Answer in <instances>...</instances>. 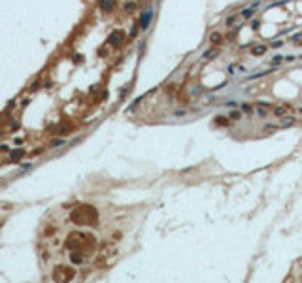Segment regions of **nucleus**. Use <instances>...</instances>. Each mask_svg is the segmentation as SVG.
Segmentation results:
<instances>
[{
	"mask_svg": "<svg viewBox=\"0 0 302 283\" xmlns=\"http://www.w3.org/2000/svg\"><path fill=\"white\" fill-rule=\"evenodd\" d=\"M115 8V0H100V9L104 11H112Z\"/></svg>",
	"mask_w": 302,
	"mask_h": 283,
	"instance_id": "obj_5",
	"label": "nucleus"
},
{
	"mask_svg": "<svg viewBox=\"0 0 302 283\" xmlns=\"http://www.w3.org/2000/svg\"><path fill=\"white\" fill-rule=\"evenodd\" d=\"M234 21H236V15H230V17H227L225 19V27H232V25H234Z\"/></svg>",
	"mask_w": 302,
	"mask_h": 283,
	"instance_id": "obj_12",
	"label": "nucleus"
},
{
	"mask_svg": "<svg viewBox=\"0 0 302 283\" xmlns=\"http://www.w3.org/2000/svg\"><path fill=\"white\" fill-rule=\"evenodd\" d=\"M215 55H217V51H215V49H210V51H206V53H204V58L208 60V58H213Z\"/></svg>",
	"mask_w": 302,
	"mask_h": 283,
	"instance_id": "obj_13",
	"label": "nucleus"
},
{
	"mask_svg": "<svg viewBox=\"0 0 302 283\" xmlns=\"http://www.w3.org/2000/svg\"><path fill=\"white\" fill-rule=\"evenodd\" d=\"M125 9L130 13V11H134V9H136V4H134V2H126V4H125Z\"/></svg>",
	"mask_w": 302,
	"mask_h": 283,
	"instance_id": "obj_14",
	"label": "nucleus"
},
{
	"mask_svg": "<svg viewBox=\"0 0 302 283\" xmlns=\"http://www.w3.org/2000/svg\"><path fill=\"white\" fill-rule=\"evenodd\" d=\"M272 45H274V47H281V45H283V42H272Z\"/></svg>",
	"mask_w": 302,
	"mask_h": 283,
	"instance_id": "obj_20",
	"label": "nucleus"
},
{
	"mask_svg": "<svg viewBox=\"0 0 302 283\" xmlns=\"http://www.w3.org/2000/svg\"><path fill=\"white\" fill-rule=\"evenodd\" d=\"M268 108H270V104L268 102H259L257 106H255V115L257 117H268Z\"/></svg>",
	"mask_w": 302,
	"mask_h": 283,
	"instance_id": "obj_4",
	"label": "nucleus"
},
{
	"mask_svg": "<svg viewBox=\"0 0 302 283\" xmlns=\"http://www.w3.org/2000/svg\"><path fill=\"white\" fill-rule=\"evenodd\" d=\"M240 117H242V113H240V112H230V113H229V119H230V121H240Z\"/></svg>",
	"mask_w": 302,
	"mask_h": 283,
	"instance_id": "obj_11",
	"label": "nucleus"
},
{
	"mask_svg": "<svg viewBox=\"0 0 302 283\" xmlns=\"http://www.w3.org/2000/svg\"><path fill=\"white\" fill-rule=\"evenodd\" d=\"M266 53V45H255V47H251V55L253 57H261V55Z\"/></svg>",
	"mask_w": 302,
	"mask_h": 283,
	"instance_id": "obj_7",
	"label": "nucleus"
},
{
	"mask_svg": "<svg viewBox=\"0 0 302 283\" xmlns=\"http://www.w3.org/2000/svg\"><path fill=\"white\" fill-rule=\"evenodd\" d=\"M242 112H243V113H248V115H251V113L255 112V108H251L249 104H242Z\"/></svg>",
	"mask_w": 302,
	"mask_h": 283,
	"instance_id": "obj_10",
	"label": "nucleus"
},
{
	"mask_svg": "<svg viewBox=\"0 0 302 283\" xmlns=\"http://www.w3.org/2000/svg\"><path fill=\"white\" fill-rule=\"evenodd\" d=\"M281 60H283V57H280V55H278V57H274V58H272V64H274V66H278V64H280Z\"/></svg>",
	"mask_w": 302,
	"mask_h": 283,
	"instance_id": "obj_16",
	"label": "nucleus"
},
{
	"mask_svg": "<svg viewBox=\"0 0 302 283\" xmlns=\"http://www.w3.org/2000/svg\"><path fill=\"white\" fill-rule=\"evenodd\" d=\"M21 157H23V149H17V151L11 153V159H13V161L15 159H21Z\"/></svg>",
	"mask_w": 302,
	"mask_h": 283,
	"instance_id": "obj_15",
	"label": "nucleus"
},
{
	"mask_svg": "<svg viewBox=\"0 0 302 283\" xmlns=\"http://www.w3.org/2000/svg\"><path fill=\"white\" fill-rule=\"evenodd\" d=\"M174 115H176V117H183V115H187V112H185V110H176Z\"/></svg>",
	"mask_w": 302,
	"mask_h": 283,
	"instance_id": "obj_17",
	"label": "nucleus"
},
{
	"mask_svg": "<svg viewBox=\"0 0 302 283\" xmlns=\"http://www.w3.org/2000/svg\"><path fill=\"white\" fill-rule=\"evenodd\" d=\"M295 123H297V117H293L291 113L285 117H281V126H293Z\"/></svg>",
	"mask_w": 302,
	"mask_h": 283,
	"instance_id": "obj_6",
	"label": "nucleus"
},
{
	"mask_svg": "<svg viewBox=\"0 0 302 283\" xmlns=\"http://www.w3.org/2000/svg\"><path fill=\"white\" fill-rule=\"evenodd\" d=\"M59 145H64L63 140H57V142H53V144H51V147H59Z\"/></svg>",
	"mask_w": 302,
	"mask_h": 283,
	"instance_id": "obj_18",
	"label": "nucleus"
},
{
	"mask_svg": "<svg viewBox=\"0 0 302 283\" xmlns=\"http://www.w3.org/2000/svg\"><path fill=\"white\" fill-rule=\"evenodd\" d=\"M151 19H153V9L147 8L144 13H142V17H140V28H142V30H147V28H149Z\"/></svg>",
	"mask_w": 302,
	"mask_h": 283,
	"instance_id": "obj_3",
	"label": "nucleus"
},
{
	"mask_svg": "<svg viewBox=\"0 0 302 283\" xmlns=\"http://www.w3.org/2000/svg\"><path fill=\"white\" fill-rule=\"evenodd\" d=\"M293 112V108H291V104H278V106H274L272 108V115H276V117H285V115H289V113Z\"/></svg>",
	"mask_w": 302,
	"mask_h": 283,
	"instance_id": "obj_1",
	"label": "nucleus"
},
{
	"mask_svg": "<svg viewBox=\"0 0 302 283\" xmlns=\"http://www.w3.org/2000/svg\"><path fill=\"white\" fill-rule=\"evenodd\" d=\"M210 42H212L213 45H219L223 42V36L219 34V32H212V34H210Z\"/></svg>",
	"mask_w": 302,
	"mask_h": 283,
	"instance_id": "obj_8",
	"label": "nucleus"
},
{
	"mask_svg": "<svg viewBox=\"0 0 302 283\" xmlns=\"http://www.w3.org/2000/svg\"><path fill=\"white\" fill-rule=\"evenodd\" d=\"M123 40H125V32L123 30H113L112 34H110V38H108L110 45H113V47H119V45L123 44Z\"/></svg>",
	"mask_w": 302,
	"mask_h": 283,
	"instance_id": "obj_2",
	"label": "nucleus"
},
{
	"mask_svg": "<svg viewBox=\"0 0 302 283\" xmlns=\"http://www.w3.org/2000/svg\"><path fill=\"white\" fill-rule=\"evenodd\" d=\"M253 13H255V6H249V8H246V9H242V17L243 19H249V17H253Z\"/></svg>",
	"mask_w": 302,
	"mask_h": 283,
	"instance_id": "obj_9",
	"label": "nucleus"
},
{
	"mask_svg": "<svg viewBox=\"0 0 302 283\" xmlns=\"http://www.w3.org/2000/svg\"><path fill=\"white\" fill-rule=\"evenodd\" d=\"M264 130H276V125H266Z\"/></svg>",
	"mask_w": 302,
	"mask_h": 283,
	"instance_id": "obj_19",
	"label": "nucleus"
}]
</instances>
